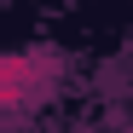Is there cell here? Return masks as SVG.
Instances as JSON below:
<instances>
[{"mask_svg":"<svg viewBox=\"0 0 133 133\" xmlns=\"http://www.w3.org/2000/svg\"><path fill=\"white\" fill-rule=\"evenodd\" d=\"M29 81H35V64L29 58H0V110H12L17 98H23Z\"/></svg>","mask_w":133,"mask_h":133,"instance_id":"obj_1","label":"cell"}]
</instances>
